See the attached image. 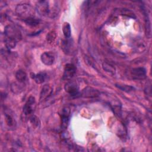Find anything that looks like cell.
<instances>
[{"label": "cell", "mask_w": 152, "mask_h": 152, "mask_svg": "<svg viewBox=\"0 0 152 152\" xmlns=\"http://www.w3.org/2000/svg\"><path fill=\"white\" fill-rule=\"evenodd\" d=\"M4 33L5 37L12 39L16 41H18L21 39V34L19 30L11 25H8L5 27Z\"/></svg>", "instance_id": "6da1fadb"}, {"label": "cell", "mask_w": 152, "mask_h": 152, "mask_svg": "<svg viewBox=\"0 0 152 152\" xmlns=\"http://www.w3.org/2000/svg\"><path fill=\"white\" fill-rule=\"evenodd\" d=\"M16 12L18 15L24 17V19L30 17H32L31 14V7L26 4H18L15 9Z\"/></svg>", "instance_id": "7a4b0ae2"}, {"label": "cell", "mask_w": 152, "mask_h": 152, "mask_svg": "<svg viewBox=\"0 0 152 152\" xmlns=\"http://www.w3.org/2000/svg\"><path fill=\"white\" fill-rule=\"evenodd\" d=\"M36 106L35 98L33 96H30L27 99L25 104L23 106V113L25 115H30L33 112Z\"/></svg>", "instance_id": "3957f363"}, {"label": "cell", "mask_w": 152, "mask_h": 152, "mask_svg": "<svg viewBox=\"0 0 152 152\" xmlns=\"http://www.w3.org/2000/svg\"><path fill=\"white\" fill-rule=\"evenodd\" d=\"M64 88L66 92L71 96H76L78 94L79 87L74 81H68L65 84Z\"/></svg>", "instance_id": "277c9868"}, {"label": "cell", "mask_w": 152, "mask_h": 152, "mask_svg": "<svg viewBox=\"0 0 152 152\" xmlns=\"http://www.w3.org/2000/svg\"><path fill=\"white\" fill-rule=\"evenodd\" d=\"M131 75L134 80H144L146 77V69L144 67L133 68Z\"/></svg>", "instance_id": "5b68a950"}, {"label": "cell", "mask_w": 152, "mask_h": 152, "mask_svg": "<svg viewBox=\"0 0 152 152\" xmlns=\"http://www.w3.org/2000/svg\"><path fill=\"white\" fill-rule=\"evenodd\" d=\"M76 72V68L72 64H66L65 65L63 79L69 80L74 75Z\"/></svg>", "instance_id": "8992f818"}, {"label": "cell", "mask_w": 152, "mask_h": 152, "mask_svg": "<svg viewBox=\"0 0 152 152\" xmlns=\"http://www.w3.org/2000/svg\"><path fill=\"white\" fill-rule=\"evenodd\" d=\"M37 12L41 15H46L49 13V7L48 2L46 1H39L36 5Z\"/></svg>", "instance_id": "52a82bcc"}, {"label": "cell", "mask_w": 152, "mask_h": 152, "mask_svg": "<svg viewBox=\"0 0 152 152\" xmlns=\"http://www.w3.org/2000/svg\"><path fill=\"white\" fill-rule=\"evenodd\" d=\"M81 95L85 98H94L100 96V92L94 88L87 87L82 91Z\"/></svg>", "instance_id": "ba28073f"}, {"label": "cell", "mask_w": 152, "mask_h": 152, "mask_svg": "<svg viewBox=\"0 0 152 152\" xmlns=\"http://www.w3.org/2000/svg\"><path fill=\"white\" fill-rule=\"evenodd\" d=\"M40 59L46 65H51L55 62V55L52 52H45L41 55Z\"/></svg>", "instance_id": "9c48e42d"}, {"label": "cell", "mask_w": 152, "mask_h": 152, "mask_svg": "<svg viewBox=\"0 0 152 152\" xmlns=\"http://www.w3.org/2000/svg\"><path fill=\"white\" fill-rule=\"evenodd\" d=\"M69 115H70V110L69 107H64L61 112V121H62V128L63 129H65L67 127V125L68 124L69 122Z\"/></svg>", "instance_id": "30bf717a"}, {"label": "cell", "mask_w": 152, "mask_h": 152, "mask_svg": "<svg viewBox=\"0 0 152 152\" xmlns=\"http://www.w3.org/2000/svg\"><path fill=\"white\" fill-rule=\"evenodd\" d=\"M52 93V88L49 84L43 86L40 94V100L42 101L47 99Z\"/></svg>", "instance_id": "8fae6325"}, {"label": "cell", "mask_w": 152, "mask_h": 152, "mask_svg": "<svg viewBox=\"0 0 152 152\" xmlns=\"http://www.w3.org/2000/svg\"><path fill=\"white\" fill-rule=\"evenodd\" d=\"M31 77L37 84L43 83L46 79V75L44 72H40L38 74H31Z\"/></svg>", "instance_id": "7c38bea8"}, {"label": "cell", "mask_w": 152, "mask_h": 152, "mask_svg": "<svg viewBox=\"0 0 152 152\" xmlns=\"http://www.w3.org/2000/svg\"><path fill=\"white\" fill-rule=\"evenodd\" d=\"M24 21L26 24H27L30 26H31V27L37 26L39 24V22H40L37 18H36L34 17H30L26 18L24 19Z\"/></svg>", "instance_id": "4fadbf2b"}, {"label": "cell", "mask_w": 152, "mask_h": 152, "mask_svg": "<svg viewBox=\"0 0 152 152\" xmlns=\"http://www.w3.org/2000/svg\"><path fill=\"white\" fill-rule=\"evenodd\" d=\"M27 78V74L23 70L19 69L15 73V78L18 82L23 83Z\"/></svg>", "instance_id": "5bb4252c"}, {"label": "cell", "mask_w": 152, "mask_h": 152, "mask_svg": "<svg viewBox=\"0 0 152 152\" xmlns=\"http://www.w3.org/2000/svg\"><path fill=\"white\" fill-rule=\"evenodd\" d=\"M62 31L64 35L65 38H70L71 34V26L67 22H65L63 24L62 27Z\"/></svg>", "instance_id": "9a60e30c"}, {"label": "cell", "mask_w": 152, "mask_h": 152, "mask_svg": "<svg viewBox=\"0 0 152 152\" xmlns=\"http://www.w3.org/2000/svg\"><path fill=\"white\" fill-rule=\"evenodd\" d=\"M102 67H103V69L107 72H109L112 74H114L115 73L116 70H115V67L112 65H111L107 62H103L102 64Z\"/></svg>", "instance_id": "2e32d148"}, {"label": "cell", "mask_w": 152, "mask_h": 152, "mask_svg": "<svg viewBox=\"0 0 152 152\" xmlns=\"http://www.w3.org/2000/svg\"><path fill=\"white\" fill-rule=\"evenodd\" d=\"M17 42V41H16L15 40H14L12 39H10V38H7V37H5V43L6 47L8 49L14 48L16 46Z\"/></svg>", "instance_id": "e0dca14e"}, {"label": "cell", "mask_w": 152, "mask_h": 152, "mask_svg": "<svg viewBox=\"0 0 152 152\" xmlns=\"http://www.w3.org/2000/svg\"><path fill=\"white\" fill-rule=\"evenodd\" d=\"M145 33L148 38L151 37V24L148 16L145 18Z\"/></svg>", "instance_id": "ac0fdd59"}, {"label": "cell", "mask_w": 152, "mask_h": 152, "mask_svg": "<svg viewBox=\"0 0 152 152\" xmlns=\"http://www.w3.org/2000/svg\"><path fill=\"white\" fill-rule=\"evenodd\" d=\"M11 91L14 93H20L23 90V87L20 84H17V83H13L11 85Z\"/></svg>", "instance_id": "d6986e66"}, {"label": "cell", "mask_w": 152, "mask_h": 152, "mask_svg": "<svg viewBox=\"0 0 152 152\" xmlns=\"http://www.w3.org/2000/svg\"><path fill=\"white\" fill-rule=\"evenodd\" d=\"M69 43L70 42L68 40H66L62 43V49L66 53H68L71 49V45Z\"/></svg>", "instance_id": "ffe728a7"}, {"label": "cell", "mask_w": 152, "mask_h": 152, "mask_svg": "<svg viewBox=\"0 0 152 152\" xmlns=\"http://www.w3.org/2000/svg\"><path fill=\"white\" fill-rule=\"evenodd\" d=\"M116 86L121 89L122 91H132L134 88L131 86H128V85H125V84H116Z\"/></svg>", "instance_id": "44dd1931"}, {"label": "cell", "mask_w": 152, "mask_h": 152, "mask_svg": "<svg viewBox=\"0 0 152 152\" xmlns=\"http://www.w3.org/2000/svg\"><path fill=\"white\" fill-rule=\"evenodd\" d=\"M5 120H6V122L7 123V125L10 126H14V121L12 116L8 113H5Z\"/></svg>", "instance_id": "7402d4cb"}, {"label": "cell", "mask_w": 152, "mask_h": 152, "mask_svg": "<svg viewBox=\"0 0 152 152\" xmlns=\"http://www.w3.org/2000/svg\"><path fill=\"white\" fill-rule=\"evenodd\" d=\"M55 38H56V33L53 31H52L50 33H49V34L47 35V37H46V39L49 42H53Z\"/></svg>", "instance_id": "603a6c76"}, {"label": "cell", "mask_w": 152, "mask_h": 152, "mask_svg": "<svg viewBox=\"0 0 152 152\" xmlns=\"http://www.w3.org/2000/svg\"><path fill=\"white\" fill-rule=\"evenodd\" d=\"M30 121L31 122V124H32L34 126H37L39 124V121L38 119V118L34 115H32L30 117Z\"/></svg>", "instance_id": "cb8c5ba5"}, {"label": "cell", "mask_w": 152, "mask_h": 152, "mask_svg": "<svg viewBox=\"0 0 152 152\" xmlns=\"http://www.w3.org/2000/svg\"><path fill=\"white\" fill-rule=\"evenodd\" d=\"M121 14L122 15H126L127 16H129V17H132V18H135V15H134V13L132 12L131 11H129V10H126V9H123L122 10Z\"/></svg>", "instance_id": "d4e9b609"}]
</instances>
